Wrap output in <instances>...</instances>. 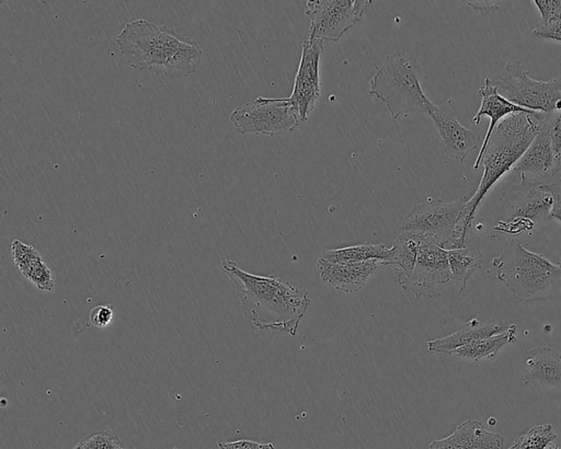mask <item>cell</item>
Instances as JSON below:
<instances>
[{
    "mask_svg": "<svg viewBox=\"0 0 561 449\" xmlns=\"http://www.w3.org/2000/svg\"><path fill=\"white\" fill-rule=\"evenodd\" d=\"M231 279L244 315L259 330H274L296 335L311 302L308 290L268 275L241 269L234 261L221 264Z\"/></svg>",
    "mask_w": 561,
    "mask_h": 449,
    "instance_id": "obj_1",
    "label": "cell"
},
{
    "mask_svg": "<svg viewBox=\"0 0 561 449\" xmlns=\"http://www.w3.org/2000/svg\"><path fill=\"white\" fill-rule=\"evenodd\" d=\"M115 42L130 68H158L168 77L190 76L203 55L196 41L145 19L127 22Z\"/></svg>",
    "mask_w": 561,
    "mask_h": 449,
    "instance_id": "obj_2",
    "label": "cell"
},
{
    "mask_svg": "<svg viewBox=\"0 0 561 449\" xmlns=\"http://www.w3.org/2000/svg\"><path fill=\"white\" fill-rule=\"evenodd\" d=\"M543 113H517L505 117L492 133L488 146L481 157L483 173L474 194L468 198L462 210L451 249L466 245V238L476 211L490 188L526 151L539 131V122Z\"/></svg>",
    "mask_w": 561,
    "mask_h": 449,
    "instance_id": "obj_3",
    "label": "cell"
},
{
    "mask_svg": "<svg viewBox=\"0 0 561 449\" xmlns=\"http://www.w3.org/2000/svg\"><path fill=\"white\" fill-rule=\"evenodd\" d=\"M496 278L522 302L561 299V262L553 264L542 254L528 251L512 239L501 255L492 260Z\"/></svg>",
    "mask_w": 561,
    "mask_h": 449,
    "instance_id": "obj_4",
    "label": "cell"
},
{
    "mask_svg": "<svg viewBox=\"0 0 561 449\" xmlns=\"http://www.w3.org/2000/svg\"><path fill=\"white\" fill-rule=\"evenodd\" d=\"M369 94L381 101L393 119L435 107L424 93L415 67L399 53L387 55L369 80Z\"/></svg>",
    "mask_w": 561,
    "mask_h": 449,
    "instance_id": "obj_5",
    "label": "cell"
},
{
    "mask_svg": "<svg viewBox=\"0 0 561 449\" xmlns=\"http://www.w3.org/2000/svg\"><path fill=\"white\" fill-rule=\"evenodd\" d=\"M494 231L514 237L531 235L535 228L551 219L552 195L545 182L520 175V183L511 185L499 197Z\"/></svg>",
    "mask_w": 561,
    "mask_h": 449,
    "instance_id": "obj_6",
    "label": "cell"
},
{
    "mask_svg": "<svg viewBox=\"0 0 561 449\" xmlns=\"http://www.w3.org/2000/svg\"><path fill=\"white\" fill-rule=\"evenodd\" d=\"M491 84L510 102L543 114L561 111V80H536L519 60L505 64L491 79Z\"/></svg>",
    "mask_w": 561,
    "mask_h": 449,
    "instance_id": "obj_7",
    "label": "cell"
},
{
    "mask_svg": "<svg viewBox=\"0 0 561 449\" xmlns=\"http://www.w3.org/2000/svg\"><path fill=\"white\" fill-rule=\"evenodd\" d=\"M396 280L404 291L416 297L451 296V272L447 251L432 239L421 234L413 270L408 275L396 273Z\"/></svg>",
    "mask_w": 561,
    "mask_h": 449,
    "instance_id": "obj_8",
    "label": "cell"
},
{
    "mask_svg": "<svg viewBox=\"0 0 561 449\" xmlns=\"http://www.w3.org/2000/svg\"><path fill=\"white\" fill-rule=\"evenodd\" d=\"M229 119L242 135H279L294 130L300 123L289 97L259 96L236 107Z\"/></svg>",
    "mask_w": 561,
    "mask_h": 449,
    "instance_id": "obj_9",
    "label": "cell"
},
{
    "mask_svg": "<svg viewBox=\"0 0 561 449\" xmlns=\"http://www.w3.org/2000/svg\"><path fill=\"white\" fill-rule=\"evenodd\" d=\"M467 200L468 197L455 200L428 198L404 216L401 230L425 235L443 249L449 250Z\"/></svg>",
    "mask_w": 561,
    "mask_h": 449,
    "instance_id": "obj_10",
    "label": "cell"
},
{
    "mask_svg": "<svg viewBox=\"0 0 561 449\" xmlns=\"http://www.w3.org/2000/svg\"><path fill=\"white\" fill-rule=\"evenodd\" d=\"M371 0H308L305 14L309 16V37L337 42L363 18Z\"/></svg>",
    "mask_w": 561,
    "mask_h": 449,
    "instance_id": "obj_11",
    "label": "cell"
},
{
    "mask_svg": "<svg viewBox=\"0 0 561 449\" xmlns=\"http://www.w3.org/2000/svg\"><path fill=\"white\" fill-rule=\"evenodd\" d=\"M321 41L308 37L301 45V57L289 100L300 122L307 120L321 95L320 58Z\"/></svg>",
    "mask_w": 561,
    "mask_h": 449,
    "instance_id": "obj_12",
    "label": "cell"
},
{
    "mask_svg": "<svg viewBox=\"0 0 561 449\" xmlns=\"http://www.w3.org/2000/svg\"><path fill=\"white\" fill-rule=\"evenodd\" d=\"M444 152L453 159L463 161L481 142L482 135L469 129L450 112L435 105L428 113Z\"/></svg>",
    "mask_w": 561,
    "mask_h": 449,
    "instance_id": "obj_13",
    "label": "cell"
},
{
    "mask_svg": "<svg viewBox=\"0 0 561 449\" xmlns=\"http://www.w3.org/2000/svg\"><path fill=\"white\" fill-rule=\"evenodd\" d=\"M479 94L481 96V104L478 112L472 117V123L479 124L482 117L488 116L490 118V125L482 140L480 151L473 163V170L476 171L479 170L481 164V157L499 122L501 123L505 117L517 113H539L520 107L503 97L491 84L490 78L484 79V82L479 90Z\"/></svg>",
    "mask_w": 561,
    "mask_h": 449,
    "instance_id": "obj_14",
    "label": "cell"
},
{
    "mask_svg": "<svg viewBox=\"0 0 561 449\" xmlns=\"http://www.w3.org/2000/svg\"><path fill=\"white\" fill-rule=\"evenodd\" d=\"M379 265L378 261L341 264L318 258L317 270L322 281L329 286L343 292L353 293L364 288Z\"/></svg>",
    "mask_w": 561,
    "mask_h": 449,
    "instance_id": "obj_15",
    "label": "cell"
},
{
    "mask_svg": "<svg viewBox=\"0 0 561 449\" xmlns=\"http://www.w3.org/2000/svg\"><path fill=\"white\" fill-rule=\"evenodd\" d=\"M558 157L548 134L539 126L538 134L512 170L525 176L530 174L534 180L542 182L541 177L554 176Z\"/></svg>",
    "mask_w": 561,
    "mask_h": 449,
    "instance_id": "obj_16",
    "label": "cell"
},
{
    "mask_svg": "<svg viewBox=\"0 0 561 449\" xmlns=\"http://www.w3.org/2000/svg\"><path fill=\"white\" fill-rule=\"evenodd\" d=\"M504 439L500 434L489 431L473 419L460 423L447 437L433 440L428 449H503Z\"/></svg>",
    "mask_w": 561,
    "mask_h": 449,
    "instance_id": "obj_17",
    "label": "cell"
},
{
    "mask_svg": "<svg viewBox=\"0 0 561 449\" xmlns=\"http://www.w3.org/2000/svg\"><path fill=\"white\" fill-rule=\"evenodd\" d=\"M508 326L510 324L504 320L482 322L479 319H471L456 332L445 337L430 341L427 349L432 353L449 355V353L461 346L502 333Z\"/></svg>",
    "mask_w": 561,
    "mask_h": 449,
    "instance_id": "obj_18",
    "label": "cell"
},
{
    "mask_svg": "<svg viewBox=\"0 0 561 449\" xmlns=\"http://www.w3.org/2000/svg\"><path fill=\"white\" fill-rule=\"evenodd\" d=\"M525 383L561 390V353L540 346L526 353Z\"/></svg>",
    "mask_w": 561,
    "mask_h": 449,
    "instance_id": "obj_19",
    "label": "cell"
},
{
    "mask_svg": "<svg viewBox=\"0 0 561 449\" xmlns=\"http://www.w3.org/2000/svg\"><path fill=\"white\" fill-rule=\"evenodd\" d=\"M10 251L14 265L34 287L45 292L54 290L53 274L36 249L14 239L11 242Z\"/></svg>",
    "mask_w": 561,
    "mask_h": 449,
    "instance_id": "obj_20",
    "label": "cell"
},
{
    "mask_svg": "<svg viewBox=\"0 0 561 449\" xmlns=\"http://www.w3.org/2000/svg\"><path fill=\"white\" fill-rule=\"evenodd\" d=\"M451 272L453 297L462 296L470 277L482 267L479 243H467L463 247L446 250Z\"/></svg>",
    "mask_w": 561,
    "mask_h": 449,
    "instance_id": "obj_21",
    "label": "cell"
},
{
    "mask_svg": "<svg viewBox=\"0 0 561 449\" xmlns=\"http://www.w3.org/2000/svg\"><path fill=\"white\" fill-rule=\"evenodd\" d=\"M516 342L517 325L511 324L504 332L461 346L449 355L472 361L486 360L494 358L505 345Z\"/></svg>",
    "mask_w": 561,
    "mask_h": 449,
    "instance_id": "obj_22",
    "label": "cell"
},
{
    "mask_svg": "<svg viewBox=\"0 0 561 449\" xmlns=\"http://www.w3.org/2000/svg\"><path fill=\"white\" fill-rule=\"evenodd\" d=\"M391 247L382 243H363L340 249H330L322 252L319 258L330 263H364L368 261H378L380 265L389 258Z\"/></svg>",
    "mask_w": 561,
    "mask_h": 449,
    "instance_id": "obj_23",
    "label": "cell"
},
{
    "mask_svg": "<svg viewBox=\"0 0 561 449\" xmlns=\"http://www.w3.org/2000/svg\"><path fill=\"white\" fill-rule=\"evenodd\" d=\"M421 242V234L402 231L391 246L389 258L383 265H392L396 273L408 275L415 265Z\"/></svg>",
    "mask_w": 561,
    "mask_h": 449,
    "instance_id": "obj_24",
    "label": "cell"
},
{
    "mask_svg": "<svg viewBox=\"0 0 561 449\" xmlns=\"http://www.w3.org/2000/svg\"><path fill=\"white\" fill-rule=\"evenodd\" d=\"M557 438L551 424L530 427L525 434L514 440L516 449H547Z\"/></svg>",
    "mask_w": 561,
    "mask_h": 449,
    "instance_id": "obj_25",
    "label": "cell"
},
{
    "mask_svg": "<svg viewBox=\"0 0 561 449\" xmlns=\"http://www.w3.org/2000/svg\"><path fill=\"white\" fill-rule=\"evenodd\" d=\"M72 449H126V447L115 431L104 429L82 437Z\"/></svg>",
    "mask_w": 561,
    "mask_h": 449,
    "instance_id": "obj_26",
    "label": "cell"
},
{
    "mask_svg": "<svg viewBox=\"0 0 561 449\" xmlns=\"http://www.w3.org/2000/svg\"><path fill=\"white\" fill-rule=\"evenodd\" d=\"M539 126L546 130L557 154L561 151V111L545 114L538 120Z\"/></svg>",
    "mask_w": 561,
    "mask_h": 449,
    "instance_id": "obj_27",
    "label": "cell"
},
{
    "mask_svg": "<svg viewBox=\"0 0 561 449\" xmlns=\"http://www.w3.org/2000/svg\"><path fill=\"white\" fill-rule=\"evenodd\" d=\"M533 34L538 38H548L561 43V14L536 23Z\"/></svg>",
    "mask_w": 561,
    "mask_h": 449,
    "instance_id": "obj_28",
    "label": "cell"
},
{
    "mask_svg": "<svg viewBox=\"0 0 561 449\" xmlns=\"http://www.w3.org/2000/svg\"><path fill=\"white\" fill-rule=\"evenodd\" d=\"M546 184L553 199L550 217L561 223V173Z\"/></svg>",
    "mask_w": 561,
    "mask_h": 449,
    "instance_id": "obj_29",
    "label": "cell"
},
{
    "mask_svg": "<svg viewBox=\"0 0 561 449\" xmlns=\"http://www.w3.org/2000/svg\"><path fill=\"white\" fill-rule=\"evenodd\" d=\"M219 449H275L272 442H259L249 439L234 441H217Z\"/></svg>",
    "mask_w": 561,
    "mask_h": 449,
    "instance_id": "obj_30",
    "label": "cell"
},
{
    "mask_svg": "<svg viewBox=\"0 0 561 449\" xmlns=\"http://www.w3.org/2000/svg\"><path fill=\"white\" fill-rule=\"evenodd\" d=\"M113 310L108 306H95L90 311V322L96 327H105L113 320Z\"/></svg>",
    "mask_w": 561,
    "mask_h": 449,
    "instance_id": "obj_31",
    "label": "cell"
},
{
    "mask_svg": "<svg viewBox=\"0 0 561 449\" xmlns=\"http://www.w3.org/2000/svg\"><path fill=\"white\" fill-rule=\"evenodd\" d=\"M540 13V20L561 14V0H534Z\"/></svg>",
    "mask_w": 561,
    "mask_h": 449,
    "instance_id": "obj_32",
    "label": "cell"
},
{
    "mask_svg": "<svg viewBox=\"0 0 561 449\" xmlns=\"http://www.w3.org/2000/svg\"><path fill=\"white\" fill-rule=\"evenodd\" d=\"M467 4L477 11H496L500 8L496 1H467Z\"/></svg>",
    "mask_w": 561,
    "mask_h": 449,
    "instance_id": "obj_33",
    "label": "cell"
},
{
    "mask_svg": "<svg viewBox=\"0 0 561 449\" xmlns=\"http://www.w3.org/2000/svg\"><path fill=\"white\" fill-rule=\"evenodd\" d=\"M560 173H561V151H560L559 157H558V164H557V170H556L554 176L557 174H560Z\"/></svg>",
    "mask_w": 561,
    "mask_h": 449,
    "instance_id": "obj_34",
    "label": "cell"
},
{
    "mask_svg": "<svg viewBox=\"0 0 561 449\" xmlns=\"http://www.w3.org/2000/svg\"><path fill=\"white\" fill-rule=\"evenodd\" d=\"M548 449H561V448L559 446L553 445V446H549Z\"/></svg>",
    "mask_w": 561,
    "mask_h": 449,
    "instance_id": "obj_35",
    "label": "cell"
},
{
    "mask_svg": "<svg viewBox=\"0 0 561 449\" xmlns=\"http://www.w3.org/2000/svg\"><path fill=\"white\" fill-rule=\"evenodd\" d=\"M508 449H516V447L514 444H512V446Z\"/></svg>",
    "mask_w": 561,
    "mask_h": 449,
    "instance_id": "obj_36",
    "label": "cell"
},
{
    "mask_svg": "<svg viewBox=\"0 0 561 449\" xmlns=\"http://www.w3.org/2000/svg\"><path fill=\"white\" fill-rule=\"evenodd\" d=\"M548 449V448H547Z\"/></svg>",
    "mask_w": 561,
    "mask_h": 449,
    "instance_id": "obj_37",
    "label": "cell"
}]
</instances>
